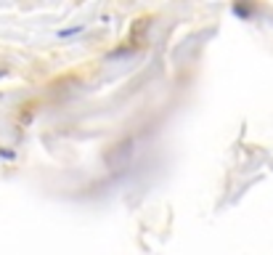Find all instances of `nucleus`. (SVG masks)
Masks as SVG:
<instances>
[]
</instances>
